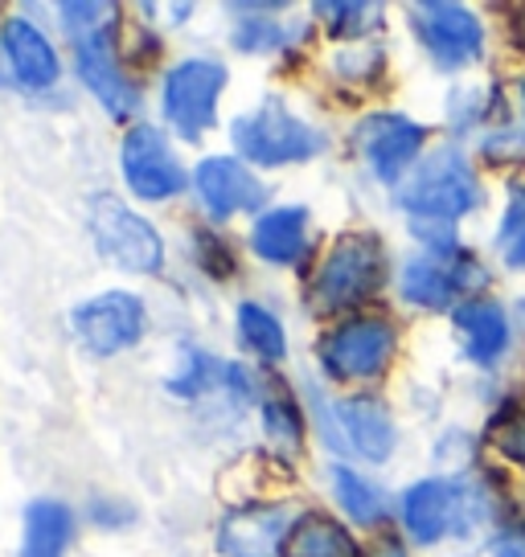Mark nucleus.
<instances>
[{
  "instance_id": "obj_1",
  "label": "nucleus",
  "mask_w": 525,
  "mask_h": 557,
  "mask_svg": "<svg viewBox=\"0 0 525 557\" xmlns=\"http://www.w3.org/2000/svg\"><path fill=\"white\" fill-rule=\"evenodd\" d=\"M399 206L411 213V226L427 243V250H452L455 222L480 206L473 164L455 148L427 157L411 173V181L399 185Z\"/></svg>"
},
{
  "instance_id": "obj_2",
  "label": "nucleus",
  "mask_w": 525,
  "mask_h": 557,
  "mask_svg": "<svg viewBox=\"0 0 525 557\" xmlns=\"http://www.w3.org/2000/svg\"><path fill=\"white\" fill-rule=\"evenodd\" d=\"M382 243L374 234H341L333 250H329V259L320 262V271H316L308 304L320 315L350 312V308H357V304H366L369 296L382 292Z\"/></svg>"
},
{
  "instance_id": "obj_3",
  "label": "nucleus",
  "mask_w": 525,
  "mask_h": 557,
  "mask_svg": "<svg viewBox=\"0 0 525 557\" xmlns=\"http://www.w3.org/2000/svg\"><path fill=\"white\" fill-rule=\"evenodd\" d=\"M87 226L95 246L103 250V259H111L123 271L136 275H157L164 267V243L136 209H127L120 197L99 193L87 201Z\"/></svg>"
},
{
  "instance_id": "obj_4",
  "label": "nucleus",
  "mask_w": 525,
  "mask_h": 557,
  "mask_svg": "<svg viewBox=\"0 0 525 557\" xmlns=\"http://www.w3.org/2000/svg\"><path fill=\"white\" fill-rule=\"evenodd\" d=\"M230 139L251 164H267V169L296 164V160H308L320 152V136L280 103H262L259 111L239 115L230 127Z\"/></svg>"
},
{
  "instance_id": "obj_5",
  "label": "nucleus",
  "mask_w": 525,
  "mask_h": 557,
  "mask_svg": "<svg viewBox=\"0 0 525 557\" xmlns=\"http://www.w3.org/2000/svg\"><path fill=\"white\" fill-rule=\"evenodd\" d=\"M399 348V336L382 315H357L341 320L325 341H320V366L337 382H357V377H378Z\"/></svg>"
},
{
  "instance_id": "obj_6",
  "label": "nucleus",
  "mask_w": 525,
  "mask_h": 557,
  "mask_svg": "<svg viewBox=\"0 0 525 557\" xmlns=\"http://www.w3.org/2000/svg\"><path fill=\"white\" fill-rule=\"evenodd\" d=\"M222 90H227V66L222 62H210V58L176 62L164 78V90H160L164 120L181 132V139H197L218 115Z\"/></svg>"
},
{
  "instance_id": "obj_7",
  "label": "nucleus",
  "mask_w": 525,
  "mask_h": 557,
  "mask_svg": "<svg viewBox=\"0 0 525 557\" xmlns=\"http://www.w3.org/2000/svg\"><path fill=\"white\" fill-rule=\"evenodd\" d=\"M485 283V267L468 255V250H427L419 259H411L403 267V299L427 312H443L452 308L460 292L480 287Z\"/></svg>"
},
{
  "instance_id": "obj_8",
  "label": "nucleus",
  "mask_w": 525,
  "mask_h": 557,
  "mask_svg": "<svg viewBox=\"0 0 525 557\" xmlns=\"http://www.w3.org/2000/svg\"><path fill=\"white\" fill-rule=\"evenodd\" d=\"M411 25L415 37L423 41V50L436 58L443 70L468 66L485 50V29L480 21L452 0H419L411 4Z\"/></svg>"
},
{
  "instance_id": "obj_9",
  "label": "nucleus",
  "mask_w": 525,
  "mask_h": 557,
  "mask_svg": "<svg viewBox=\"0 0 525 557\" xmlns=\"http://www.w3.org/2000/svg\"><path fill=\"white\" fill-rule=\"evenodd\" d=\"M123 160V181L132 185V193L141 201H169L173 193L185 189V169L173 157L169 139L152 123H136L120 148Z\"/></svg>"
},
{
  "instance_id": "obj_10",
  "label": "nucleus",
  "mask_w": 525,
  "mask_h": 557,
  "mask_svg": "<svg viewBox=\"0 0 525 557\" xmlns=\"http://www.w3.org/2000/svg\"><path fill=\"white\" fill-rule=\"evenodd\" d=\"M300 512L292 505H246L218 524L222 557H288V537Z\"/></svg>"
},
{
  "instance_id": "obj_11",
  "label": "nucleus",
  "mask_w": 525,
  "mask_h": 557,
  "mask_svg": "<svg viewBox=\"0 0 525 557\" xmlns=\"http://www.w3.org/2000/svg\"><path fill=\"white\" fill-rule=\"evenodd\" d=\"M74 332L95 357H115L144 336V304L132 292H103L74 312Z\"/></svg>"
},
{
  "instance_id": "obj_12",
  "label": "nucleus",
  "mask_w": 525,
  "mask_h": 557,
  "mask_svg": "<svg viewBox=\"0 0 525 557\" xmlns=\"http://www.w3.org/2000/svg\"><path fill=\"white\" fill-rule=\"evenodd\" d=\"M193 189L213 218H230L243 209H259L267 201V185L234 157H206L193 173Z\"/></svg>"
},
{
  "instance_id": "obj_13",
  "label": "nucleus",
  "mask_w": 525,
  "mask_h": 557,
  "mask_svg": "<svg viewBox=\"0 0 525 557\" xmlns=\"http://www.w3.org/2000/svg\"><path fill=\"white\" fill-rule=\"evenodd\" d=\"M423 139H427V127L415 120H403V115H369L357 127V148L366 152L369 169L390 185L403 176L411 160L419 157Z\"/></svg>"
},
{
  "instance_id": "obj_14",
  "label": "nucleus",
  "mask_w": 525,
  "mask_h": 557,
  "mask_svg": "<svg viewBox=\"0 0 525 557\" xmlns=\"http://www.w3.org/2000/svg\"><path fill=\"white\" fill-rule=\"evenodd\" d=\"M78 74L90 87V95L103 103L107 115L115 120H127L136 111V87L123 78L120 62H115V41H111V29L78 41Z\"/></svg>"
},
{
  "instance_id": "obj_15",
  "label": "nucleus",
  "mask_w": 525,
  "mask_h": 557,
  "mask_svg": "<svg viewBox=\"0 0 525 557\" xmlns=\"http://www.w3.org/2000/svg\"><path fill=\"white\" fill-rule=\"evenodd\" d=\"M460 517V487L448 480H423L403 496V524L419 545H436L443 533H452Z\"/></svg>"
},
{
  "instance_id": "obj_16",
  "label": "nucleus",
  "mask_w": 525,
  "mask_h": 557,
  "mask_svg": "<svg viewBox=\"0 0 525 557\" xmlns=\"http://www.w3.org/2000/svg\"><path fill=\"white\" fill-rule=\"evenodd\" d=\"M337 422L350 438V447L369 463H386L394 451V418L378 398L337 401Z\"/></svg>"
},
{
  "instance_id": "obj_17",
  "label": "nucleus",
  "mask_w": 525,
  "mask_h": 557,
  "mask_svg": "<svg viewBox=\"0 0 525 557\" xmlns=\"http://www.w3.org/2000/svg\"><path fill=\"white\" fill-rule=\"evenodd\" d=\"M0 46H4V58H9V66H13L21 87L46 90L53 78H58V53H53L50 41L37 34L25 17L4 21V29H0Z\"/></svg>"
},
{
  "instance_id": "obj_18",
  "label": "nucleus",
  "mask_w": 525,
  "mask_h": 557,
  "mask_svg": "<svg viewBox=\"0 0 525 557\" xmlns=\"http://www.w3.org/2000/svg\"><path fill=\"white\" fill-rule=\"evenodd\" d=\"M251 246H255V255L267 262H280V267L300 262L304 250H308V209L280 206V209H271V213H262L259 222H255Z\"/></svg>"
},
{
  "instance_id": "obj_19",
  "label": "nucleus",
  "mask_w": 525,
  "mask_h": 557,
  "mask_svg": "<svg viewBox=\"0 0 525 557\" xmlns=\"http://www.w3.org/2000/svg\"><path fill=\"white\" fill-rule=\"evenodd\" d=\"M455 329L464 332L468 357L476 366H492L509 345V315L489 299H473V304L455 308Z\"/></svg>"
},
{
  "instance_id": "obj_20",
  "label": "nucleus",
  "mask_w": 525,
  "mask_h": 557,
  "mask_svg": "<svg viewBox=\"0 0 525 557\" xmlns=\"http://www.w3.org/2000/svg\"><path fill=\"white\" fill-rule=\"evenodd\" d=\"M74 537V512L58 500H34L25 508V537L21 557H66Z\"/></svg>"
},
{
  "instance_id": "obj_21",
  "label": "nucleus",
  "mask_w": 525,
  "mask_h": 557,
  "mask_svg": "<svg viewBox=\"0 0 525 557\" xmlns=\"http://www.w3.org/2000/svg\"><path fill=\"white\" fill-rule=\"evenodd\" d=\"M288 557H366V554L345 533L341 521L325 517V512H308V517H300L292 537H288Z\"/></svg>"
},
{
  "instance_id": "obj_22",
  "label": "nucleus",
  "mask_w": 525,
  "mask_h": 557,
  "mask_svg": "<svg viewBox=\"0 0 525 557\" xmlns=\"http://www.w3.org/2000/svg\"><path fill=\"white\" fill-rule=\"evenodd\" d=\"M333 492L341 508L350 512V521L357 524H378L382 521V492L369 484L366 475H357L353 468L345 463H333Z\"/></svg>"
},
{
  "instance_id": "obj_23",
  "label": "nucleus",
  "mask_w": 525,
  "mask_h": 557,
  "mask_svg": "<svg viewBox=\"0 0 525 557\" xmlns=\"http://www.w3.org/2000/svg\"><path fill=\"white\" fill-rule=\"evenodd\" d=\"M239 336H243V345L251 352H259L267 361H283V352H288L283 324L262 304H243L239 308Z\"/></svg>"
},
{
  "instance_id": "obj_24",
  "label": "nucleus",
  "mask_w": 525,
  "mask_h": 557,
  "mask_svg": "<svg viewBox=\"0 0 525 557\" xmlns=\"http://www.w3.org/2000/svg\"><path fill=\"white\" fill-rule=\"evenodd\" d=\"M262 426H267V438L276 447H283V451H300L304 447V414H300V406L288 394L262 398Z\"/></svg>"
},
{
  "instance_id": "obj_25",
  "label": "nucleus",
  "mask_w": 525,
  "mask_h": 557,
  "mask_svg": "<svg viewBox=\"0 0 525 557\" xmlns=\"http://www.w3.org/2000/svg\"><path fill=\"white\" fill-rule=\"evenodd\" d=\"M497 243H501V255H505L509 267L525 271V185L509 189V206H505V218H501Z\"/></svg>"
},
{
  "instance_id": "obj_26",
  "label": "nucleus",
  "mask_w": 525,
  "mask_h": 557,
  "mask_svg": "<svg viewBox=\"0 0 525 557\" xmlns=\"http://www.w3.org/2000/svg\"><path fill=\"white\" fill-rule=\"evenodd\" d=\"M185 361H190V369H185V373H176L173 382H169V389L181 394V398H197V394H206V389L213 385V377H218V361L206 357L202 348H190V352H185Z\"/></svg>"
},
{
  "instance_id": "obj_27",
  "label": "nucleus",
  "mask_w": 525,
  "mask_h": 557,
  "mask_svg": "<svg viewBox=\"0 0 525 557\" xmlns=\"http://www.w3.org/2000/svg\"><path fill=\"white\" fill-rule=\"evenodd\" d=\"M58 13L66 17V29L74 34V41H87V37L111 29V21H95V17H120L111 4H95V0H87V4H62Z\"/></svg>"
},
{
  "instance_id": "obj_28",
  "label": "nucleus",
  "mask_w": 525,
  "mask_h": 557,
  "mask_svg": "<svg viewBox=\"0 0 525 557\" xmlns=\"http://www.w3.org/2000/svg\"><path fill=\"white\" fill-rule=\"evenodd\" d=\"M492 443H497V451L505 455L509 463L525 468V410L501 418L497 431H492Z\"/></svg>"
},
{
  "instance_id": "obj_29",
  "label": "nucleus",
  "mask_w": 525,
  "mask_h": 557,
  "mask_svg": "<svg viewBox=\"0 0 525 557\" xmlns=\"http://www.w3.org/2000/svg\"><path fill=\"white\" fill-rule=\"evenodd\" d=\"M234 46L246 53H259V50H276L283 46V29L276 21H239L234 29Z\"/></svg>"
},
{
  "instance_id": "obj_30",
  "label": "nucleus",
  "mask_w": 525,
  "mask_h": 557,
  "mask_svg": "<svg viewBox=\"0 0 525 557\" xmlns=\"http://www.w3.org/2000/svg\"><path fill=\"white\" fill-rule=\"evenodd\" d=\"M197 259L206 267V275H213V278H227L230 271H234V259H230L227 243H218L210 234H197Z\"/></svg>"
},
{
  "instance_id": "obj_31",
  "label": "nucleus",
  "mask_w": 525,
  "mask_h": 557,
  "mask_svg": "<svg viewBox=\"0 0 525 557\" xmlns=\"http://www.w3.org/2000/svg\"><path fill=\"white\" fill-rule=\"evenodd\" d=\"M320 13L325 17H337L333 21V34H357L366 21H357V17H366V13H374L369 4H320Z\"/></svg>"
},
{
  "instance_id": "obj_32",
  "label": "nucleus",
  "mask_w": 525,
  "mask_h": 557,
  "mask_svg": "<svg viewBox=\"0 0 525 557\" xmlns=\"http://www.w3.org/2000/svg\"><path fill=\"white\" fill-rule=\"evenodd\" d=\"M492 557H525V524H509L492 537Z\"/></svg>"
},
{
  "instance_id": "obj_33",
  "label": "nucleus",
  "mask_w": 525,
  "mask_h": 557,
  "mask_svg": "<svg viewBox=\"0 0 525 557\" xmlns=\"http://www.w3.org/2000/svg\"><path fill=\"white\" fill-rule=\"evenodd\" d=\"M517 95H522V111H525V78L517 83Z\"/></svg>"
},
{
  "instance_id": "obj_34",
  "label": "nucleus",
  "mask_w": 525,
  "mask_h": 557,
  "mask_svg": "<svg viewBox=\"0 0 525 557\" xmlns=\"http://www.w3.org/2000/svg\"><path fill=\"white\" fill-rule=\"evenodd\" d=\"M386 557H406V554H403V549H390V554H386Z\"/></svg>"
}]
</instances>
